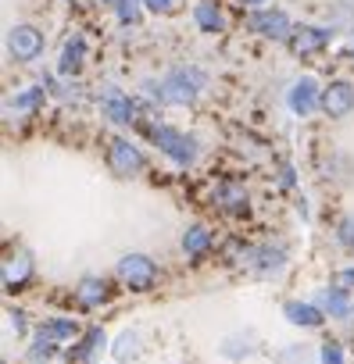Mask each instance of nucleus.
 I'll list each match as a JSON object with an SVG mask.
<instances>
[{"label":"nucleus","instance_id":"obj_13","mask_svg":"<svg viewBox=\"0 0 354 364\" xmlns=\"http://www.w3.org/2000/svg\"><path fill=\"white\" fill-rule=\"evenodd\" d=\"M194 22H197L201 33H222L226 29V15H222V8L215 4V0H201V4L194 8Z\"/></svg>","mask_w":354,"mask_h":364},{"label":"nucleus","instance_id":"obj_20","mask_svg":"<svg viewBox=\"0 0 354 364\" xmlns=\"http://www.w3.org/2000/svg\"><path fill=\"white\" fill-rule=\"evenodd\" d=\"M104 4L118 15L122 26H136L140 22V8H143V0H104Z\"/></svg>","mask_w":354,"mask_h":364},{"label":"nucleus","instance_id":"obj_24","mask_svg":"<svg viewBox=\"0 0 354 364\" xmlns=\"http://www.w3.org/2000/svg\"><path fill=\"white\" fill-rule=\"evenodd\" d=\"M336 240H340V247L354 250V215H350V218H343V222L336 225Z\"/></svg>","mask_w":354,"mask_h":364},{"label":"nucleus","instance_id":"obj_12","mask_svg":"<svg viewBox=\"0 0 354 364\" xmlns=\"http://www.w3.org/2000/svg\"><path fill=\"white\" fill-rule=\"evenodd\" d=\"M315 304H318L329 318H347V314H350V293H347V286H329V289H322V293L315 296Z\"/></svg>","mask_w":354,"mask_h":364},{"label":"nucleus","instance_id":"obj_8","mask_svg":"<svg viewBox=\"0 0 354 364\" xmlns=\"http://www.w3.org/2000/svg\"><path fill=\"white\" fill-rule=\"evenodd\" d=\"M322 111L329 114V118H347L350 111H354V86L347 82V79H336V82H329L326 90H322Z\"/></svg>","mask_w":354,"mask_h":364},{"label":"nucleus","instance_id":"obj_18","mask_svg":"<svg viewBox=\"0 0 354 364\" xmlns=\"http://www.w3.org/2000/svg\"><path fill=\"white\" fill-rule=\"evenodd\" d=\"M100 346H104V332H100V328H90V332L83 336V343H79V346H76L68 357H72V360H83V364H90V360L97 357V350H100Z\"/></svg>","mask_w":354,"mask_h":364},{"label":"nucleus","instance_id":"obj_10","mask_svg":"<svg viewBox=\"0 0 354 364\" xmlns=\"http://www.w3.org/2000/svg\"><path fill=\"white\" fill-rule=\"evenodd\" d=\"M100 111H104L115 125H129V122L136 118V107H132L129 93H122V90H115V86H108V90L100 93Z\"/></svg>","mask_w":354,"mask_h":364},{"label":"nucleus","instance_id":"obj_21","mask_svg":"<svg viewBox=\"0 0 354 364\" xmlns=\"http://www.w3.org/2000/svg\"><path fill=\"white\" fill-rule=\"evenodd\" d=\"M40 336H47V339H54V343H58V339H72V336H76V325H72V321H47V325L40 328Z\"/></svg>","mask_w":354,"mask_h":364},{"label":"nucleus","instance_id":"obj_3","mask_svg":"<svg viewBox=\"0 0 354 364\" xmlns=\"http://www.w3.org/2000/svg\"><path fill=\"white\" fill-rule=\"evenodd\" d=\"M115 275L122 279V286H129L132 293H147L157 282V264L147 254H125L115 268Z\"/></svg>","mask_w":354,"mask_h":364},{"label":"nucleus","instance_id":"obj_7","mask_svg":"<svg viewBox=\"0 0 354 364\" xmlns=\"http://www.w3.org/2000/svg\"><path fill=\"white\" fill-rule=\"evenodd\" d=\"M286 104H290V111L297 114V118H308L311 111H318L322 107V90H318V82L315 79H297L293 86H290V93H286Z\"/></svg>","mask_w":354,"mask_h":364},{"label":"nucleus","instance_id":"obj_28","mask_svg":"<svg viewBox=\"0 0 354 364\" xmlns=\"http://www.w3.org/2000/svg\"><path fill=\"white\" fill-rule=\"evenodd\" d=\"M336 282H340V286H354V268L340 272V275H336Z\"/></svg>","mask_w":354,"mask_h":364},{"label":"nucleus","instance_id":"obj_9","mask_svg":"<svg viewBox=\"0 0 354 364\" xmlns=\"http://www.w3.org/2000/svg\"><path fill=\"white\" fill-rule=\"evenodd\" d=\"M329 40H333V33H329V29H318V26H293V33H290L286 47H290L293 54L308 58V54H315V50L329 47Z\"/></svg>","mask_w":354,"mask_h":364},{"label":"nucleus","instance_id":"obj_17","mask_svg":"<svg viewBox=\"0 0 354 364\" xmlns=\"http://www.w3.org/2000/svg\"><path fill=\"white\" fill-rule=\"evenodd\" d=\"M76 296H79L83 307H97V304L108 296V282H104V279H83V282L76 286Z\"/></svg>","mask_w":354,"mask_h":364},{"label":"nucleus","instance_id":"obj_5","mask_svg":"<svg viewBox=\"0 0 354 364\" xmlns=\"http://www.w3.org/2000/svg\"><path fill=\"white\" fill-rule=\"evenodd\" d=\"M108 164H111L115 175L129 178V175H140V171H143L147 157H143V150H140L136 143H129L125 136H118V139H111V146H108Z\"/></svg>","mask_w":354,"mask_h":364},{"label":"nucleus","instance_id":"obj_15","mask_svg":"<svg viewBox=\"0 0 354 364\" xmlns=\"http://www.w3.org/2000/svg\"><path fill=\"white\" fill-rule=\"evenodd\" d=\"M111 357H115L118 364H129V360H136V357H140V336H136L132 328H125V332L115 339V346H111Z\"/></svg>","mask_w":354,"mask_h":364},{"label":"nucleus","instance_id":"obj_25","mask_svg":"<svg viewBox=\"0 0 354 364\" xmlns=\"http://www.w3.org/2000/svg\"><path fill=\"white\" fill-rule=\"evenodd\" d=\"M258 257H261V261H258V268H261V272H269V268H279V264H283V250H269V247H261V250H258Z\"/></svg>","mask_w":354,"mask_h":364},{"label":"nucleus","instance_id":"obj_14","mask_svg":"<svg viewBox=\"0 0 354 364\" xmlns=\"http://www.w3.org/2000/svg\"><path fill=\"white\" fill-rule=\"evenodd\" d=\"M83 58H86V40L76 33L65 47H61V61H58V72L61 75H76L83 68Z\"/></svg>","mask_w":354,"mask_h":364},{"label":"nucleus","instance_id":"obj_6","mask_svg":"<svg viewBox=\"0 0 354 364\" xmlns=\"http://www.w3.org/2000/svg\"><path fill=\"white\" fill-rule=\"evenodd\" d=\"M251 29L258 36H265V40H290L293 22H290V15L283 8H258L251 15Z\"/></svg>","mask_w":354,"mask_h":364},{"label":"nucleus","instance_id":"obj_26","mask_svg":"<svg viewBox=\"0 0 354 364\" xmlns=\"http://www.w3.org/2000/svg\"><path fill=\"white\" fill-rule=\"evenodd\" d=\"M318 360H322V364H343V350H340L336 343H326L322 353H318Z\"/></svg>","mask_w":354,"mask_h":364},{"label":"nucleus","instance_id":"obj_4","mask_svg":"<svg viewBox=\"0 0 354 364\" xmlns=\"http://www.w3.org/2000/svg\"><path fill=\"white\" fill-rule=\"evenodd\" d=\"M8 54L15 58V61H22V65H29V61H36L40 54H43V33L36 29V26H11L8 29Z\"/></svg>","mask_w":354,"mask_h":364},{"label":"nucleus","instance_id":"obj_1","mask_svg":"<svg viewBox=\"0 0 354 364\" xmlns=\"http://www.w3.org/2000/svg\"><path fill=\"white\" fill-rule=\"evenodd\" d=\"M147 86V93L154 97V100H161V104H194L204 90H208V72L204 68H197V65H179V68H172V72H165L157 82L150 79V82H143Z\"/></svg>","mask_w":354,"mask_h":364},{"label":"nucleus","instance_id":"obj_19","mask_svg":"<svg viewBox=\"0 0 354 364\" xmlns=\"http://www.w3.org/2000/svg\"><path fill=\"white\" fill-rule=\"evenodd\" d=\"M29 275H33V257H29V254H19V257L8 261V268H4V282H8V286H22Z\"/></svg>","mask_w":354,"mask_h":364},{"label":"nucleus","instance_id":"obj_11","mask_svg":"<svg viewBox=\"0 0 354 364\" xmlns=\"http://www.w3.org/2000/svg\"><path fill=\"white\" fill-rule=\"evenodd\" d=\"M283 314H286L290 325H301V328H318L326 321V311L318 304H301V300L283 304Z\"/></svg>","mask_w":354,"mask_h":364},{"label":"nucleus","instance_id":"obj_23","mask_svg":"<svg viewBox=\"0 0 354 364\" xmlns=\"http://www.w3.org/2000/svg\"><path fill=\"white\" fill-rule=\"evenodd\" d=\"M219 197H222V204L233 208V211H244V208H247V193H244L240 186H222Z\"/></svg>","mask_w":354,"mask_h":364},{"label":"nucleus","instance_id":"obj_2","mask_svg":"<svg viewBox=\"0 0 354 364\" xmlns=\"http://www.w3.org/2000/svg\"><path fill=\"white\" fill-rule=\"evenodd\" d=\"M150 136H154L157 150L168 154L175 164H194V161H197V139H194V136L172 129V125H154Z\"/></svg>","mask_w":354,"mask_h":364},{"label":"nucleus","instance_id":"obj_27","mask_svg":"<svg viewBox=\"0 0 354 364\" xmlns=\"http://www.w3.org/2000/svg\"><path fill=\"white\" fill-rule=\"evenodd\" d=\"M143 8H147V11H154V15H172V8H175V4H172V0H143Z\"/></svg>","mask_w":354,"mask_h":364},{"label":"nucleus","instance_id":"obj_29","mask_svg":"<svg viewBox=\"0 0 354 364\" xmlns=\"http://www.w3.org/2000/svg\"><path fill=\"white\" fill-rule=\"evenodd\" d=\"M247 4H254V8H258V4H261V0H247Z\"/></svg>","mask_w":354,"mask_h":364},{"label":"nucleus","instance_id":"obj_22","mask_svg":"<svg viewBox=\"0 0 354 364\" xmlns=\"http://www.w3.org/2000/svg\"><path fill=\"white\" fill-rule=\"evenodd\" d=\"M40 100H43V90H40V86H33V90H22V93L11 100V107H15V111H33Z\"/></svg>","mask_w":354,"mask_h":364},{"label":"nucleus","instance_id":"obj_16","mask_svg":"<svg viewBox=\"0 0 354 364\" xmlns=\"http://www.w3.org/2000/svg\"><path fill=\"white\" fill-rule=\"evenodd\" d=\"M208 247H212V232H208L204 225H190V229L183 232V250H187V257H201Z\"/></svg>","mask_w":354,"mask_h":364}]
</instances>
